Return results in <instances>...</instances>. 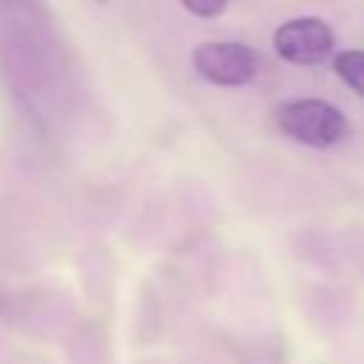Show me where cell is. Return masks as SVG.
I'll return each instance as SVG.
<instances>
[{
  "label": "cell",
  "instance_id": "1",
  "mask_svg": "<svg viewBox=\"0 0 364 364\" xmlns=\"http://www.w3.org/2000/svg\"><path fill=\"white\" fill-rule=\"evenodd\" d=\"M276 125L282 134L310 148H330L350 136L347 117L333 102L318 97L282 102L276 108Z\"/></svg>",
  "mask_w": 364,
  "mask_h": 364
},
{
  "label": "cell",
  "instance_id": "2",
  "mask_svg": "<svg viewBox=\"0 0 364 364\" xmlns=\"http://www.w3.org/2000/svg\"><path fill=\"white\" fill-rule=\"evenodd\" d=\"M196 74L205 82L236 88L256 80L259 71V54L245 43H228V40H210L199 43L191 54Z\"/></svg>",
  "mask_w": 364,
  "mask_h": 364
},
{
  "label": "cell",
  "instance_id": "3",
  "mask_svg": "<svg viewBox=\"0 0 364 364\" xmlns=\"http://www.w3.org/2000/svg\"><path fill=\"white\" fill-rule=\"evenodd\" d=\"M336 34L321 17H293L273 31V51L290 65H318L333 54Z\"/></svg>",
  "mask_w": 364,
  "mask_h": 364
},
{
  "label": "cell",
  "instance_id": "4",
  "mask_svg": "<svg viewBox=\"0 0 364 364\" xmlns=\"http://www.w3.org/2000/svg\"><path fill=\"white\" fill-rule=\"evenodd\" d=\"M0 23L17 37H37L48 26V9L43 0H0Z\"/></svg>",
  "mask_w": 364,
  "mask_h": 364
},
{
  "label": "cell",
  "instance_id": "5",
  "mask_svg": "<svg viewBox=\"0 0 364 364\" xmlns=\"http://www.w3.org/2000/svg\"><path fill=\"white\" fill-rule=\"evenodd\" d=\"M333 71L358 94L364 97V48H344L333 57Z\"/></svg>",
  "mask_w": 364,
  "mask_h": 364
},
{
  "label": "cell",
  "instance_id": "6",
  "mask_svg": "<svg viewBox=\"0 0 364 364\" xmlns=\"http://www.w3.org/2000/svg\"><path fill=\"white\" fill-rule=\"evenodd\" d=\"M185 6V11H191L193 17H202V20H213L219 17L230 0H179Z\"/></svg>",
  "mask_w": 364,
  "mask_h": 364
},
{
  "label": "cell",
  "instance_id": "7",
  "mask_svg": "<svg viewBox=\"0 0 364 364\" xmlns=\"http://www.w3.org/2000/svg\"><path fill=\"white\" fill-rule=\"evenodd\" d=\"M91 3H97V6H102V3H108V0H91Z\"/></svg>",
  "mask_w": 364,
  "mask_h": 364
}]
</instances>
